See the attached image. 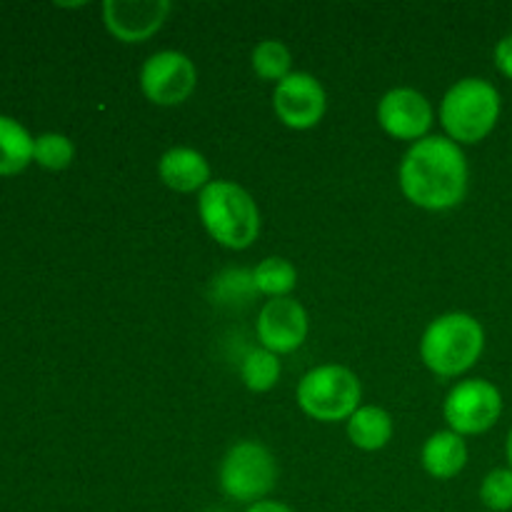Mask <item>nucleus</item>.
I'll use <instances>...</instances> for the list:
<instances>
[{
	"label": "nucleus",
	"mask_w": 512,
	"mask_h": 512,
	"mask_svg": "<svg viewBox=\"0 0 512 512\" xmlns=\"http://www.w3.org/2000/svg\"><path fill=\"white\" fill-rule=\"evenodd\" d=\"M468 160L463 148L443 135H428L410 145L398 168L405 198L423 210H453L468 195Z\"/></svg>",
	"instance_id": "1"
},
{
	"label": "nucleus",
	"mask_w": 512,
	"mask_h": 512,
	"mask_svg": "<svg viewBox=\"0 0 512 512\" xmlns=\"http://www.w3.org/2000/svg\"><path fill=\"white\" fill-rule=\"evenodd\" d=\"M198 215L210 238L228 250H245L260 235V210L253 195L230 180H210L198 193Z\"/></svg>",
	"instance_id": "2"
},
{
	"label": "nucleus",
	"mask_w": 512,
	"mask_h": 512,
	"mask_svg": "<svg viewBox=\"0 0 512 512\" xmlns=\"http://www.w3.org/2000/svg\"><path fill=\"white\" fill-rule=\"evenodd\" d=\"M485 350V330L468 313H445L425 328L420 338V358L425 368L440 378L468 373Z\"/></svg>",
	"instance_id": "3"
},
{
	"label": "nucleus",
	"mask_w": 512,
	"mask_h": 512,
	"mask_svg": "<svg viewBox=\"0 0 512 512\" xmlns=\"http://www.w3.org/2000/svg\"><path fill=\"white\" fill-rule=\"evenodd\" d=\"M503 110L498 88L483 78H463L443 95L440 123L453 143L475 145L495 130Z\"/></svg>",
	"instance_id": "4"
},
{
	"label": "nucleus",
	"mask_w": 512,
	"mask_h": 512,
	"mask_svg": "<svg viewBox=\"0 0 512 512\" xmlns=\"http://www.w3.org/2000/svg\"><path fill=\"white\" fill-rule=\"evenodd\" d=\"M295 398L308 418L340 423L360 408L363 388L358 375L345 365H318L300 378Z\"/></svg>",
	"instance_id": "5"
},
{
	"label": "nucleus",
	"mask_w": 512,
	"mask_h": 512,
	"mask_svg": "<svg viewBox=\"0 0 512 512\" xmlns=\"http://www.w3.org/2000/svg\"><path fill=\"white\" fill-rule=\"evenodd\" d=\"M218 483L220 490L235 503H243L248 508L260 503L273 493L278 483V465H275L273 453L255 440L235 443L220 463Z\"/></svg>",
	"instance_id": "6"
},
{
	"label": "nucleus",
	"mask_w": 512,
	"mask_h": 512,
	"mask_svg": "<svg viewBox=\"0 0 512 512\" xmlns=\"http://www.w3.org/2000/svg\"><path fill=\"white\" fill-rule=\"evenodd\" d=\"M443 415L458 435L488 433L503 415V395L490 380H463L448 393Z\"/></svg>",
	"instance_id": "7"
},
{
	"label": "nucleus",
	"mask_w": 512,
	"mask_h": 512,
	"mask_svg": "<svg viewBox=\"0 0 512 512\" xmlns=\"http://www.w3.org/2000/svg\"><path fill=\"white\" fill-rule=\"evenodd\" d=\"M198 88V68L180 50L153 53L140 68V90L160 108L183 105Z\"/></svg>",
	"instance_id": "8"
},
{
	"label": "nucleus",
	"mask_w": 512,
	"mask_h": 512,
	"mask_svg": "<svg viewBox=\"0 0 512 512\" xmlns=\"http://www.w3.org/2000/svg\"><path fill=\"white\" fill-rule=\"evenodd\" d=\"M273 110L290 130H310L323 120L328 95L320 80L310 73H290L273 90Z\"/></svg>",
	"instance_id": "9"
},
{
	"label": "nucleus",
	"mask_w": 512,
	"mask_h": 512,
	"mask_svg": "<svg viewBox=\"0 0 512 512\" xmlns=\"http://www.w3.org/2000/svg\"><path fill=\"white\" fill-rule=\"evenodd\" d=\"M433 118V105L415 88L388 90L378 103L380 128L395 140L418 143V140L428 138V130L433 128Z\"/></svg>",
	"instance_id": "10"
},
{
	"label": "nucleus",
	"mask_w": 512,
	"mask_h": 512,
	"mask_svg": "<svg viewBox=\"0 0 512 512\" xmlns=\"http://www.w3.org/2000/svg\"><path fill=\"white\" fill-rule=\"evenodd\" d=\"M173 3L168 0H108L103 3V23L120 43H145L168 20Z\"/></svg>",
	"instance_id": "11"
},
{
	"label": "nucleus",
	"mask_w": 512,
	"mask_h": 512,
	"mask_svg": "<svg viewBox=\"0 0 512 512\" xmlns=\"http://www.w3.org/2000/svg\"><path fill=\"white\" fill-rule=\"evenodd\" d=\"M308 313L293 298H273L260 308L258 340L265 350L275 355H288L298 350L308 338Z\"/></svg>",
	"instance_id": "12"
},
{
	"label": "nucleus",
	"mask_w": 512,
	"mask_h": 512,
	"mask_svg": "<svg viewBox=\"0 0 512 512\" xmlns=\"http://www.w3.org/2000/svg\"><path fill=\"white\" fill-rule=\"evenodd\" d=\"M158 175L175 193H200L210 185V165L195 148H170L160 155Z\"/></svg>",
	"instance_id": "13"
},
{
	"label": "nucleus",
	"mask_w": 512,
	"mask_h": 512,
	"mask_svg": "<svg viewBox=\"0 0 512 512\" xmlns=\"http://www.w3.org/2000/svg\"><path fill=\"white\" fill-rule=\"evenodd\" d=\"M420 463L430 478L453 480L468 465V445H465L463 435L453 433V430H440V433L430 435L420 453Z\"/></svg>",
	"instance_id": "14"
},
{
	"label": "nucleus",
	"mask_w": 512,
	"mask_h": 512,
	"mask_svg": "<svg viewBox=\"0 0 512 512\" xmlns=\"http://www.w3.org/2000/svg\"><path fill=\"white\" fill-rule=\"evenodd\" d=\"M348 438L365 453L383 450L393 440V418L378 405H360L348 418Z\"/></svg>",
	"instance_id": "15"
},
{
	"label": "nucleus",
	"mask_w": 512,
	"mask_h": 512,
	"mask_svg": "<svg viewBox=\"0 0 512 512\" xmlns=\"http://www.w3.org/2000/svg\"><path fill=\"white\" fill-rule=\"evenodd\" d=\"M35 138L15 118L0 115V175H18L33 163Z\"/></svg>",
	"instance_id": "16"
},
{
	"label": "nucleus",
	"mask_w": 512,
	"mask_h": 512,
	"mask_svg": "<svg viewBox=\"0 0 512 512\" xmlns=\"http://www.w3.org/2000/svg\"><path fill=\"white\" fill-rule=\"evenodd\" d=\"M255 293L273 298H290L298 285V270L285 258H265L253 268Z\"/></svg>",
	"instance_id": "17"
},
{
	"label": "nucleus",
	"mask_w": 512,
	"mask_h": 512,
	"mask_svg": "<svg viewBox=\"0 0 512 512\" xmlns=\"http://www.w3.org/2000/svg\"><path fill=\"white\" fill-rule=\"evenodd\" d=\"M250 65H253V73L258 75L260 80H270V83L278 85L280 80L288 78L293 73V55H290L288 45L283 40H260L253 48V55H250Z\"/></svg>",
	"instance_id": "18"
},
{
	"label": "nucleus",
	"mask_w": 512,
	"mask_h": 512,
	"mask_svg": "<svg viewBox=\"0 0 512 512\" xmlns=\"http://www.w3.org/2000/svg\"><path fill=\"white\" fill-rule=\"evenodd\" d=\"M240 378H243L245 388L253 390V393H268V390H273L280 378L278 355L265 348L250 350L243 358V363H240Z\"/></svg>",
	"instance_id": "19"
},
{
	"label": "nucleus",
	"mask_w": 512,
	"mask_h": 512,
	"mask_svg": "<svg viewBox=\"0 0 512 512\" xmlns=\"http://www.w3.org/2000/svg\"><path fill=\"white\" fill-rule=\"evenodd\" d=\"M75 158V145L68 135L63 133H43L35 138L33 145V163L45 170H65L70 168Z\"/></svg>",
	"instance_id": "20"
},
{
	"label": "nucleus",
	"mask_w": 512,
	"mask_h": 512,
	"mask_svg": "<svg viewBox=\"0 0 512 512\" xmlns=\"http://www.w3.org/2000/svg\"><path fill=\"white\" fill-rule=\"evenodd\" d=\"M480 503L493 512L512 510V470H490L480 483Z\"/></svg>",
	"instance_id": "21"
},
{
	"label": "nucleus",
	"mask_w": 512,
	"mask_h": 512,
	"mask_svg": "<svg viewBox=\"0 0 512 512\" xmlns=\"http://www.w3.org/2000/svg\"><path fill=\"white\" fill-rule=\"evenodd\" d=\"M215 288H218L223 303H240L255 293L253 270L250 273L248 270H225L215 278Z\"/></svg>",
	"instance_id": "22"
},
{
	"label": "nucleus",
	"mask_w": 512,
	"mask_h": 512,
	"mask_svg": "<svg viewBox=\"0 0 512 512\" xmlns=\"http://www.w3.org/2000/svg\"><path fill=\"white\" fill-rule=\"evenodd\" d=\"M495 68L512 80V33L495 45Z\"/></svg>",
	"instance_id": "23"
},
{
	"label": "nucleus",
	"mask_w": 512,
	"mask_h": 512,
	"mask_svg": "<svg viewBox=\"0 0 512 512\" xmlns=\"http://www.w3.org/2000/svg\"><path fill=\"white\" fill-rule=\"evenodd\" d=\"M245 512H295V510L288 508V505H283V503H275V500H260V503L250 505Z\"/></svg>",
	"instance_id": "24"
},
{
	"label": "nucleus",
	"mask_w": 512,
	"mask_h": 512,
	"mask_svg": "<svg viewBox=\"0 0 512 512\" xmlns=\"http://www.w3.org/2000/svg\"><path fill=\"white\" fill-rule=\"evenodd\" d=\"M505 455H508V463H510V470H512V430L508 433V443H505Z\"/></svg>",
	"instance_id": "25"
}]
</instances>
